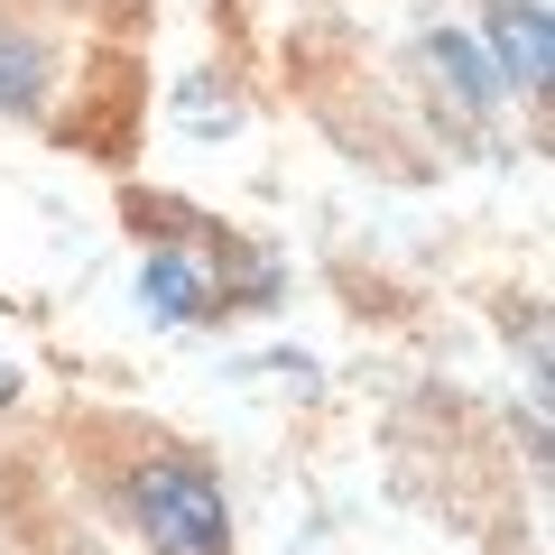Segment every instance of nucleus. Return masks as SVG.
<instances>
[{
  "instance_id": "7",
  "label": "nucleus",
  "mask_w": 555,
  "mask_h": 555,
  "mask_svg": "<svg viewBox=\"0 0 555 555\" xmlns=\"http://www.w3.org/2000/svg\"><path fill=\"white\" fill-rule=\"evenodd\" d=\"M0 398H10V361H0Z\"/></svg>"
},
{
  "instance_id": "2",
  "label": "nucleus",
  "mask_w": 555,
  "mask_h": 555,
  "mask_svg": "<svg viewBox=\"0 0 555 555\" xmlns=\"http://www.w3.org/2000/svg\"><path fill=\"white\" fill-rule=\"evenodd\" d=\"M481 20H491V65L509 93H546L555 75V20L546 0H481Z\"/></svg>"
},
{
  "instance_id": "5",
  "label": "nucleus",
  "mask_w": 555,
  "mask_h": 555,
  "mask_svg": "<svg viewBox=\"0 0 555 555\" xmlns=\"http://www.w3.org/2000/svg\"><path fill=\"white\" fill-rule=\"evenodd\" d=\"M47 102V47L28 28H0V112H38Z\"/></svg>"
},
{
  "instance_id": "1",
  "label": "nucleus",
  "mask_w": 555,
  "mask_h": 555,
  "mask_svg": "<svg viewBox=\"0 0 555 555\" xmlns=\"http://www.w3.org/2000/svg\"><path fill=\"white\" fill-rule=\"evenodd\" d=\"M130 509H139V537L149 555H232V500L204 463L185 454H149L130 481Z\"/></svg>"
},
{
  "instance_id": "4",
  "label": "nucleus",
  "mask_w": 555,
  "mask_h": 555,
  "mask_svg": "<svg viewBox=\"0 0 555 555\" xmlns=\"http://www.w3.org/2000/svg\"><path fill=\"white\" fill-rule=\"evenodd\" d=\"M426 65H436V83L463 102V112H500V93H509V83H500V65L481 56L473 38H454V28H436V38H426Z\"/></svg>"
},
{
  "instance_id": "3",
  "label": "nucleus",
  "mask_w": 555,
  "mask_h": 555,
  "mask_svg": "<svg viewBox=\"0 0 555 555\" xmlns=\"http://www.w3.org/2000/svg\"><path fill=\"white\" fill-rule=\"evenodd\" d=\"M139 306H149L158 324H204V315L222 306V269L167 241V250H149V259H139Z\"/></svg>"
},
{
  "instance_id": "6",
  "label": "nucleus",
  "mask_w": 555,
  "mask_h": 555,
  "mask_svg": "<svg viewBox=\"0 0 555 555\" xmlns=\"http://www.w3.org/2000/svg\"><path fill=\"white\" fill-rule=\"evenodd\" d=\"M177 120L214 139V130H232V120H241V102H232V93H214V75H185V83H177Z\"/></svg>"
}]
</instances>
